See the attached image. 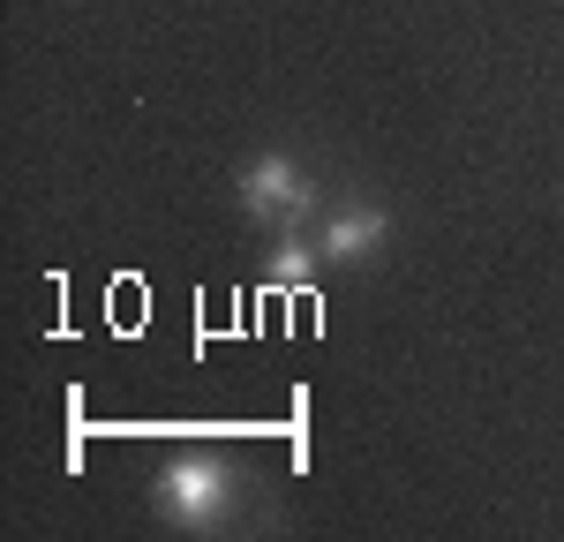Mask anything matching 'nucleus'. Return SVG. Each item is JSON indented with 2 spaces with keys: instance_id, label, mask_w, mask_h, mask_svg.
Listing matches in <instances>:
<instances>
[{
  "instance_id": "4",
  "label": "nucleus",
  "mask_w": 564,
  "mask_h": 542,
  "mask_svg": "<svg viewBox=\"0 0 564 542\" xmlns=\"http://www.w3.org/2000/svg\"><path fill=\"white\" fill-rule=\"evenodd\" d=\"M308 271H316V257H308V241H286L279 257H271V294H294V286H308Z\"/></svg>"
},
{
  "instance_id": "3",
  "label": "nucleus",
  "mask_w": 564,
  "mask_h": 542,
  "mask_svg": "<svg viewBox=\"0 0 564 542\" xmlns=\"http://www.w3.org/2000/svg\"><path fill=\"white\" fill-rule=\"evenodd\" d=\"M384 234H391V219L377 212V204H347V212H332V219H324V241H316V249H324L332 264H361Z\"/></svg>"
},
{
  "instance_id": "1",
  "label": "nucleus",
  "mask_w": 564,
  "mask_h": 542,
  "mask_svg": "<svg viewBox=\"0 0 564 542\" xmlns=\"http://www.w3.org/2000/svg\"><path fill=\"white\" fill-rule=\"evenodd\" d=\"M226 497H234V475H226L218 459H204V452H188V459H166V467H159V505H166L174 528H218Z\"/></svg>"
},
{
  "instance_id": "2",
  "label": "nucleus",
  "mask_w": 564,
  "mask_h": 542,
  "mask_svg": "<svg viewBox=\"0 0 564 542\" xmlns=\"http://www.w3.org/2000/svg\"><path fill=\"white\" fill-rule=\"evenodd\" d=\"M241 212H249V219H271V226H294V219L316 212V188L294 174V159L263 151L257 166L241 174Z\"/></svg>"
}]
</instances>
